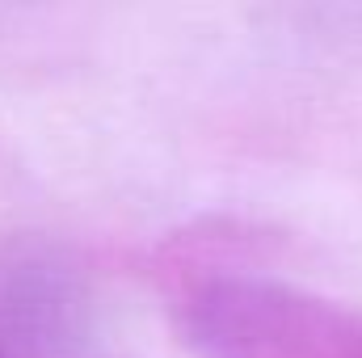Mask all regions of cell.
<instances>
[{
    "instance_id": "3957f363",
    "label": "cell",
    "mask_w": 362,
    "mask_h": 358,
    "mask_svg": "<svg viewBox=\"0 0 362 358\" xmlns=\"http://www.w3.org/2000/svg\"><path fill=\"white\" fill-rule=\"evenodd\" d=\"M97 358H110V354H97Z\"/></svg>"
},
{
    "instance_id": "7a4b0ae2",
    "label": "cell",
    "mask_w": 362,
    "mask_h": 358,
    "mask_svg": "<svg viewBox=\"0 0 362 358\" xmlns=\"http://www.w3.org/2000/svg\"><path fill=\"white\" fill-rule=\"evenodd\" d=\"M0 358H21V354H17L13 346H4V342H0Z\"/></svg>"
},
{
    "instance_id": "6da1fadb",
    "label": "cell",
    "mask_w": 362,
    "mask_h": 358,
    "mask_svg": "<svg viewBox=\"0 0 362 358\" xmlns=\"http://www.w3.org/2000/svg\"><path fill=\"white\" fill-rule=\"evenodd\" d=\"M253 236L206 224L160 249L173 329L198 358H362V308L274 278Z\"/></svg>"
}]
</instances>
